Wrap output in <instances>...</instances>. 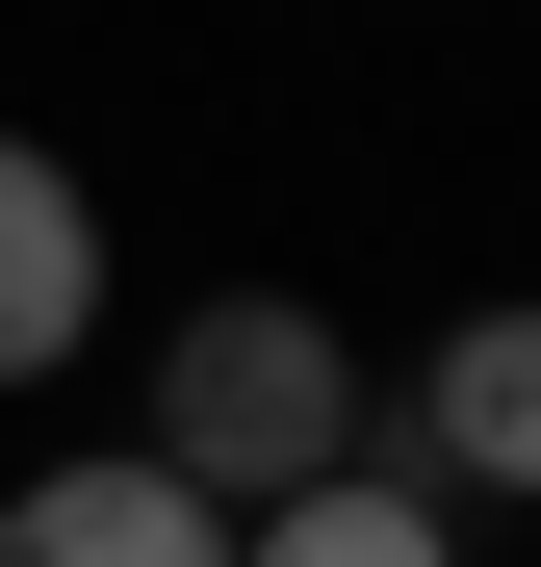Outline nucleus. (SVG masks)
<instances>
[{
	"label": "nucleus",
	"mask_w": 541,
	"mask_h": 567,
	"mask_svg": "<svg viewBox=\"0 0 541 567\" xmlns=\"http://www.w3.org/2000/svg\"><path fill=\"white\" fill-rule=\"evenodd\" d=\"M155 464L207 516H284L310 464H361V336L310 310V284H232V310L155 336Z\"/></svg>",
	"instance_id": "1"
},
{
	"label": "nucleus",
	"mask_w": 541,
	"mask_h": 567,
	"mask_svg": "<svg viewBox=\"0 0 541 567\" xmlns=\"http://www.w3.org/2000/svg\"><path fill=\"white\" fill-rule=\"evenodd\" d=\"M413 491H490V516H541V310H465L413 361Z\"/></svg>",
	"instance_id": "2"
},
{
	"label": "nucleus",
	"mask_w": 541,
	"mask_h": 567,
	"mask_svg": "<svg viewBox=\"0 0 541 567\" xmlns=\"http://www.w3.org/2000/svg\"><path fill=\"white\" fill-rule=\"evenodd\" d=\"M77 336H104V207L52 130H0V388H52Z\"/></svg>",
	"instance_id": "3"
},
{
	"label": "nucleus",
	"mask_w": 541,
	"mask_h": 567,
	"mask_svg": "<svg viewBox=\"0 0 541 567\" xmlns=\"http://www.w3.org/2000/svg\"><path fill=\"white\" fill-rule=\"evenodd\" d=\"M0 567H232V516L129 439V464H52V491H0Z\"/></svg>",
	"instance_id": "4"
},
{
	"label": "nucleus",
	"mask_w": 541,
	"mask_h": 567,
	"mask_svg": "<svg viewBox=\"0 0 541 567\" xmlns=\"http://www.w3.org/2000/svg\"><path fill=\"white\" fill-rule=\"evenodd\" d=\"M232 567H465V491H413V464H310L284 516H232Z\"/></svg>",
	"instance_id": "5"
}]
</instances>
